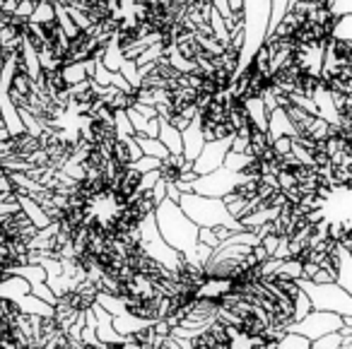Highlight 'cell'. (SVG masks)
<instances>
[{"label": "cell", "mask_w": 352, "mask_h": 349, "mask_svg": "<svg viewBox=\"0 0 352 349\" xmlns=\"http://www.w3.org/2000/svg\"><path fill=\"white\" fill-rule=\"evenodd\" d=\"M309 349H314V347H309Z\"/></svg>", "instance_id": "ac0fdd59"}, {"label": "cell", "mask_w": 352, "mask_h": 349, "mask_svg": "<svg viewBox=\"0 0 352 349\" xmlns=\"http://www.w3.org/2000/svg\"><path fill=\"white\" fill-rule=\"evenodd\" d=\"M309 347H311V342L304 335L287 333V330H283V335L275 339V349H309Z\"/></svg>", "instance_id": "30bf717a"}, {"label": "cell", "mask_w": 352, "mask_h": 349, "mask_svg": "<svg viewBox=\"0 0 352 349\" xmlns=\"http://www.w3.org/2000/svg\"><path fill=\"white\" fill-rule=\"evenodd\" d=\"M30 294L39 296L41 301H46V304H51V306L56 304V294L49 289V284H46V282H39V284H32V286H30Z\"/></svg>", "instance_id": "4fadbf2b"}, {"label": "cell", "mask_w": 352, "mask_h": 349, "mask_svg": "<svg viewBox=\"0 0 352 349\" xmlns=\"http://www.w3.org/2000/svg\"><path fill=\"white\" fill-rule=\"evenodd\" d=\"M138 248H140L147 258H152L155 262H160L164 270L174 272V275L176 272H182L184 262H186L182 258V253L174 251V248H171L169 243L160 236L157 224H155V214L152 212L147 214L140 224H138Z\"/></svg>", "instance_id": "3957f363"}, {"label": "cell", "mask_w": 352, "mask_h": 349, "mask_svg": "<svg viewBox=\"0 0 352 349\" xmlns=\"http://www.w3.org/2000/svg\"><path fill=\"white\" fill-rule=\"evenodd\" d=\"M297 284H299V289L307 294L311 308L331 311V313H338V315H352V294L342 289L340 284H336V280L316 284V282L299 277Z\"/></svg>", "instance_id": "277c9868"}, {"label": "cell", "mask_w": 352, "mask_h": 349, "mask_svg": "<svg viewBox=\"0 0 352 349\" xmlns=\"http://www.w3.org/2000/svg\"><path fill=\"white\" fill-rule=\"evenodd\" d=\"M278 275L287 277V280H299V277H302V260H299V258H292V256L285 258L283 265H280V270H278Z\"/></svg>", "instance_id": "8fae6325"}, {"label": "cell", "mask_w": 352, "mask_h": 349, "mask_svg": "<svg viewBox=\"0 0 352 349\" xmlns=\"http://www.w3.org/2000/svg\"><path fill=\"white\" fill-rule=\"evenodd\" d=\"M30 294V282L22 280L20 275H10V272H6V275L0 277V299H8L15 304L20 296Z\"/></svg>", "instance_id": "52a82bcc"}, {"label": "cell", "mask_w": 352, "mask_h": 349, "mask_svg": "<svg viewBox=\"0 0 352 349\" xmlns=\"http://www.w3.org/2000/svg\"><path fill=\"white\" fill-rule=\"evenodd\" d=\"M336 284L352 294V258L350 246H338V267H336Z\"/></svg>", "instance_id": "ba28073f"}, {"label": "cell", "mask_w": 352, "mask_h": 349, "mask_svg": "<svg viewBox=\"0 0 352 349\" xmlns=\"http://www.w3.org/2000/svg\"><path fill=\"white\" fill-rule=\"evenodd\" d=\"M196 256H198V260H201V262H208V258L212 256V248H210V246H206V243L198 241V243H196Z\"/></svg>", "instance_id": "2e32d148"}, {"label": "cell", "mask_w": 352, "mask_h": 349, "mask_svg": "<svg viewBox=\"0 0 352 349\" xmlns=\"http://www.w3.org/2000/svg\"><path fill=\"white\" fill-rule=\"evenodd\" d=\"M251 256H254V260H256V262H263L265 258H268V253H265V248L261 246V243H256V246L251 248Z\"/></svg>", "instance_id": "e0dca14e"}, {"label": "cell", "mask_w": 352, "mask_h": 349, "mask_svg": "<svg viewBox=\"0 0 352 349\" xmlns=\"http://www.w3.org/2000/svg\"><path fill=\"white\" fill-rule=\"evenodd\" d=\"M155 224L160 236L169 243L174 251L182 253V258L188 265H203L196 256V243H198V227L184 214L179 203L164 198L160 205H155Z\"/></svg>", "instance_id": "6da1fadb"}, {"label": "cell", "mask_w": 352, "mask_h": 349, "mask_svg": "<svg viewBox=\"0 0 352 349\" xmlns=\"http://www.w3.org/2000/svg\"><path fill=\"white\" fill-rule=\"evenodd\" d=\"M152 323H155V318H138V315H133L128 308L118 315H111L113 330H116L118 335H123V337H126V335H133V333H140V330L152 328Z\"/></svg>", "instance_id": "8992f818"}, {"label": "cell", "mask_w": 352, "mask_h": 349, "mask_svg": "<svg viewBox=\"0 0 352 349\" xmlns=\"http://www.w3.org/2000/svg\"><path fill=\"white\" fill-rule=\"evenodd\" d=\"M333 280H336V275H333V272H328V270H323V267H318V270L311 275V282H316V284H323V282H333Z\"/></svg>", "instance_id": "9a60e30c"}, {"label": "cell", "mask_w": 352, "mask_h": 349, "mask_svg": "<svg viewBox=\"0 0 352 349\" xmlns=\"http://www.w3.org/2000/svg\"><path fill=\"white\" fill-rule=\"evenodd\" d=\"M342 325H345V323H342V315L331 313V311H316V308H311L307 315H304V318L289 320V323L285 325L283 330H287V333L304 335V337H307L309 342H314V339L323 337V335L340 330Z\"/></svg>", "instance_id": "5b68a950"}, {"label": "cell", "mask_w": 352, "mask_h": 349, "mask_svg": "<svg viewBox=\"0 0 352 349\" xmlns=\"http://www.w3.org/2000/svg\"><path fill=\"white\" fill-rule=\"evenodd\" d=\"M179 207L184 210L188 219L196 227H227L230 232H241V222L234 219L227 212L225 203L220 198H210V195H198V193H184L179 198Z\"/></svg>", "instance_id": "7a4b0ae2"}, {"label": "cell", "mask_w": 352, "mask_h": 349, "mask_svg": "<svg viewBox=\"0 0 352 349\" xmlns=\"http://www.w3.org/2000/svg\"><path fill=\"white\" fill-rule=\"evenodd\" d=\"M309 311H311V304H309L307 294H304V291L299 289L297 294L292 296V320L304 318V315H307Z\"/></svg>", "instance_id": "7c38bea8"}, {"label": "cell", "mask_w": 352, "mask_h": 349, "mask_svg": "<svg viewBox=\"0 0 352 349\" xmlns=\"http://www.w3.org/2000/svg\"><path fill=\"white\" fill-rule=\"evenodd\" d=\"M15 306H17V311L25 315H39V318H51V315H54V306L41 301L39 296H34V294L20 296V299L15 301Z\"/></svg>", "instance_id": "9c48e42d"}, {"label": "cell", "mask_w": 352, "mask_h": 349, "mask_svg": "<svg viewBox=\"0 0 352 349\" xmlns=\"http://www.w3.org/2000/svg\"><path fill=\"white\" fill-rule=\"evenodd\" d=\"M198 241L206 243V246H210V248H217V246H220V238L215 236L212 227H198Z\"/></svg>", "instance_id": "5bb4252c"}]
</instances>
